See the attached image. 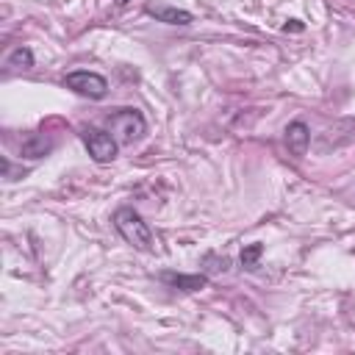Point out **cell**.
I'll list each match as a JSON object with an SVG mask.
<instances>
[{
  "label": "cell",
  "instance_id": "7a4b0ae2",
  "mask_svg": "<svg viewBox=\"0 0 355 355\" xmlns=\"http://www.w3.org/2000/svg\"><path fill=\"white\" fill-rule=\"evenodd\" d=\"M108 130L116 136L119 144H133L147 133V122L136 108H119L108 114Z\"/></svg>",
  "mask_w": 355,
  "mask_h": 355
},
{
  "label": "cell",
  "instance_id": "5b68a950",
  "mask_svg": "<svg viewBox=\"0 0 355 355\" xmlns=\"http://www.w3.org/2000/svg\"><path fill=\"white\" fill-rule=\"evenodd\" d=\"M144 11L150 17H155V22H166V25H189L194 17L183 8H175V6H166V3H147Z\"/></svg>",
  "mask_w": 355,
  "mask_h": 355
},
{
  "label": "cell",
  "instance_id": "3957f363",
  "mask_svg": "<svg viewBox=\"0 0 355 355\" xmlns=\"http://www.w3.org/2000/svg\"><path fill=\"white\" fill-rule=\"evenodd\" d=\"M80 139L89 150V155L97 161V164H108L116 158L119 153V141L111 130H100V128H83L80 130Z\"/></svg>",
  "mask_w": 355,
  "mask_h": 355
},
{
  "label": "cell",
  "instance_id": "6da1fadb",
  "mask_svg": "<svg viewBox=\"0 0 355 355\" xmlns=\"http://www.w3.org/2000/svg\"><path fill=\"white\" fill-rule=\"evenodd\" d=\"M114 227L119 230V236L130 244V247H136V250H141V252H150L153 250V230H150V225L141 219V214L139 211H133L130 205H122V208H116L114 211Z\"/></svg>",
  "mask_w": 355,
  "mask_h": 355
},
{
  "label": "cell",
  "instance_id": "8fae6325",
  "mask_svg": "<svg viewBox=\"0 0 355 355\" xmlns=\"http://www.w3.org/2000/svg\"><path fill=\"white\" fill-rule=\"evenodd\" d=\"M125 3H128V0H116V6H125Z\"/></svg>",
  "mask_w": 355,
  "mask_h": 355
},
{
  "label": "cell",
  "instance_id": "52a82bcc",
  "mask_svg": "<svg viewBox=\"0 0 355 355\" xmlns=\"http://www.w3.org/2000/svg\"><path fill=\"white\" fill-rule=\"evenodd\" d=\"M22 158H31V161H39L44 155L53 153V139L44 136V133H31L28 139H22V147H19Z\"/></svg>",
  "mask_w": 355,
  "mask_h": 355
},
{
  "label": "cell",
  "instance_id": "277c9868",
  "mask_svg": "<svg viewBox=\"0 0 355 355\" xmlns=\"http://www.w3.org/2000/svg\"><path fill=\"white\" fill-rule=\"evenodd\" d=\"M64 86L72 89L75 94L80 97H89V100H103L105 92H108V80L97 72H89V69H75L64 78Z\"/></svg>",
  "mask_w": 355,
  "mask_h": 355
},
{
  "label": "cell",
  "instance_id": "30bf717a",
  "mask_svg": "<svg viewBox=\"0 0 355 355\" xmlns=\"http://www.w3.org/2000/svg\"><path fill=\"white\" fill-rule=\"evenodd\" d=\"M261 252H263L261 244H250V247H244V250H241V266H244V269H255Z\"/></svg>",
  "mask_w": 355,
  "mask_h": 355
},
{
  "label": "cell",
  "instance_id": "ba28073f",
  "mask_svg": "<svg viewBox=\"0 0 355 355\" xmlns=\"http://www.w3.org/2000/svg\"><path fill=\"white\" fill-rule=\"evenodd\" d=\"M161 280L169 283L172 288H180V291H200V288L208 286V277H205V275H178V272H164Z\"/></svg>",
  "mask_w": 355,
  "mask_h": 355
},
{
  "label": "cell",
  "instance_id": "8992f818",
  "mask_svg": "<svg viewBox=\"0 0 355 355\" xmlns=\"http://www.w3.org/2000/svg\"><path fill=\"white\" fill-rule=\"evenodd\" d=\"M308 144H311V128L305 122H300V119L288 122L286 125V147H288V153L291 155H305Z\"/></svg>",
  "mask_w": 355,
  "mask_h": 355
},
{
  "label": "cell",
  "instance_id": "9c48e42d",
  "mask_svg": "<svg viewBox=\"0 0 355 355\" xmlns=\"http://www.w3.org/2000/svg\"><path fill=\"white\" fill-rule=\"evenodd\" d=\"M31 67H33V53L28 47H14L8 53V58H6V69L8 72L11 69H31Z\"/></svg>",
  "mask_w": 355,
  "mask_h": 355
}]
</instances>
